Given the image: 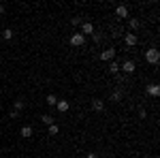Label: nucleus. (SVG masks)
<instances>
[{"label": "nucleus", "instance_id": "obj_21", "mask_svg": "<svg viewBox=\"0 0 160 158\" xmlns=\"http://www.w3.org/2000/svg\"><path fill=\"white\" fill-rule=\"evenodd\" d=\"M4 11H7V9H4V4H0V15H2Z\"/></svg>", "mask_w": 160, "mask_h": 158}, {"label": "nucleus", "instance_id": "obj_6", "mask_svg": "<svg viewBox=\"0 0 160 158\" xmlns=\"http://www.w3.org/2000/svg\"><path fill=\"white\" fill-rule=\"evenodd\" d=\"M113 56H115V49H105V51L100 54L102 60H113Z\"/></svg>", "mask_w": 160, "mask_h": 158}, {"label": "nucleus", "instance_id": "obj_10", "mask_svg": "<svg viewBox=\"0 0 160 158\" xmlns=\"http://www.w3.org/2000/svg\"><path fill=\"white\" fill-rule=\"evenodd\" d=\"M92 109H94V111H102V109H105V103H102V100H98V98H96V100H94V103H92Z\"/></svg>", "mask_w": 160, "mask_h": 158}, {"label": "nucleus", "instance_id": "obj_19", "mask_svg": "<svg viewBox=\"0 0 160 158\" xmlns=\"http://www.w3.org/2000/svg\"><path fill=\"white\" fill-rule=\"evenodd\" d=\"M43 122H45L47 126H51V124H53V118H51V115H43Z\"/></svg>", "mask_w": 160, "mask_h": 158}, {"label": "nucleus", "instance_id": "obj_18", "mask_svg": "<svg viewBox=\"0 0 160 158\" xmlns=\"http://www.w3.org/2000/svg\"><path fill=\"white\" fill-rule=\"evenodd\" d=\"M139 26H141V22H139V19H135V17H132V19H130V28H132V30H137V28H139Z\"/></svg>", "mask_w": 160, "mask_h": 158}, {"label": "nucleus", "instance_id": "obj_22", "mask_svg": "<svg viewBox=\"0 0 160 158\" xmlns=\"http://www.w3.org/2000/svg\"><path fill=\"white\" fill-rule=\"evenodd\" d=\"M88 158H100V156H96V154H88Z\"/></svg>", "mask_w": 160, "mask_h": 158}, {"label": "nucleus", "instance_id": "obj_7", "mask_svg": "<svg viewBox=\"0 0 160 158\" xmlns=\"http://www.w3.org/2000/svg\"><path fill=\"white\" fill-rule=\"evenodd\" d=\"M137 41H139V38H137V34H126V45H128V47L137 45Z\"/></svg>", "mask_w": 160, "mask_h": 158}, {"label": "nucleus", "instance_id": "obj_1", "mask_svg": "<svg viewBox=\"0 0 160 158\" xmlns=\"http://www.w3.org/2000/svg\"><path fill=\"white\" fill-rule=\"evenodd\" d=\"M145 60H148L149 64H158V62H160V51L156 47L148 49V51H145Z\"/></svg>", "mask_w": 160, "mask_h": 158}, {"label": "nucleus", "instance_id": "obj_3", "mask_svg": "<svg viewBox=\"0 0 160 158\" xmlns=\"http://www.w3.org/2000/svg\"><path fill=\"white\" fill-rule=\"evenodd\" d=\"M120 69H122L124 73H128V75H130V73H135L137 64H135V62H132V60H126V62H124V64H122V66H120Z\"/></svg>", "mask_w": 160, "mask_h": 158}, {"label": "nucleus", "instance_id": "obj_12", "mask_svg": "<svg viewBox=\"0 0 160 158\" xmlns=\"http://www.w3.org/2000/svg\"><path fill=\"white\" fill-rule=\"evenodd\" d=\"M24 107H26V100H24V98H17V100H15V111L24 109Z\"/></svg>", "mask_w": 160, "mask_h": 158}, {"label": "nucleus", "instance_id": "obj_20", "mask_svg": "<svg viewBox=\"0 0 160 158\" xmlns=\"http://www.w3.org/2000/svg\"><path fill=\"white\" fill-rule=\"evenodd\" d=\"M81 24V17H73V26H79Z\"/></svg>", "mask_w": 160, "mask_h": 158}, {"label": "nucleus", "instance_id": "obj_13", "mask_svg": "<svg viewBox=\"0 0 160 158\" xmlns=\"http://www.w3.org/2000/svg\"><path fill=\"white\" fill-rule=\"evenodd\" d=\"M109 71H111V73H113V75H115V73H118V71H120V64H118V62L113 60V62H111V64H109Z\"/></svg>", "mask_w": 160, "mask_h": 158}, {"label": "nucleus", "instance_id": "obj_15", "mask_svg": "<svg viewBox=\"0 0 160 158\" xmlns=\"http://www.w3.org/2000/svg\"><path fill=\"white\" fill-rule=\"evenodd\" d=\"M22 137H32V128L30 126H24L22 128Z\"/></svg>", "mask_w": 160, "mask_h": 158}, {"label": "nucleus", "instance_id": "obj_16", "mask_svg": "<svg viewBox=\"0 0 160 158\" xmlns=\"http://www.w3.org/2000/svg\"><path fill=\"white\" fill-rule=\"evenodd\" d=\"M60 133V126H58V124H51L49 126V135H58Z\"/></svg>", "mask_w": 160, "mask_h": 158}, {"label": "nucleus", "instance_id": "obj_9", "mask_svg": "<svg viewBox=\"0 0 160 158\" xmlns=\"http://www.w3.org/2000/svg\"><path fill=\"white\" fill-rule=\"evenodd\" d=\"M148 94H152V96H158V94H160V88H158L156 84H152V85L148 88Z\"/></svg>", "mask_w": 160, "mask_h": 158}, {"label": "nucleus", "instance_id": "obj_8", "mask_svg": "<svg viewBox=\"0 0 160 158\" xmlns=\"http://www.w3.org/2000/svg\"><path fill=\"white\" fill-rule=\"evenodd\" d=\"M56 107H58V111H68L71 105H68V100H58V103H56Z\"/></svg>", "mask_w": 160, "mask_h": 158}, {"label": "nucleus", "instance_id": "obj_2", "mask_svg": "<svg viewBox=\"0 0 160 158\" xmlns=\"http://www.w3.org/2000/svg\"><path fill=\"white\" fill-rule=\"evenodd\" d=\"M83 43H86V37H83L81 32H77V34L71 37V45H75V47H81Z\"/></svg>", "mask_w": 160, "mask_h": 158}, {"label": "nucleus", "instance_id": "obj_14", "mask_svg": "<svg viewBox=\"0 0 160 158\" xmlns=\"http://www.w3.org/2000/svg\"><path fill=\"white\" fill-rule=\"evenodd\" d=\"M2 38H7V41H11V38H13V30H11V28H7V30L2 32Z\"/></svg>", "mask_w": 160, "mask_h": 158}, {"label": "nucleus", "instance_id": "obj_5", "mask_svg": "<svg viewBox=\"0 0 160 158\" xmlns=\"http://www.w3.org/2000/svg\"><path fill=\"white\" fill-rule=\"evenodd\" d=\"M81 34L86 37V34H94V26L90 24V22H86V24L81 26Z\"/></svg>", "mask_w": 160, "mask_h": 158}, {"label": "nucleus", "instance_id": "obj_17", "mask_svg": "<svg viewBox=\"0 0 160 158\" xmlns=\"http://www.w3.org/2000/svg\"><path fill=\"white\" fill-rule=\"evenodd\" d=\"M56 103H58V98L53 96V94H49V96H47V105H51V107H53Z\"/></svg>", "mask_w": 160, "mask_h": 158}, {"label": "nucleus", "instance_id": "obj_4", "mask_svg": "<svg viewBox=\"0 0 160 158\" xmlns=\"http://www.w3.org/2000/svg\"><path fill=\"white\" fill-rule=\"evenodd\" d=\"M115 15H118L120 19H124V17H128V7H126V4H120V7L115 9Z\"/></svg>", "mask_w": 160, "mask_h": 158}, {"label": "nucleus", "instance_id": "obj_11", "mask_svg": "<svg viewBox=\"0 0 160 158\" xmlns=\"http://www.w3.org/2000/svg\"><path fill=\"white\" fill-rule=\"evenodd\" d=\"M111 100H113V103H120V100H122V90L111 92Z\"/></svg>", "mask_w": 160, "mask_h": 158}]
</instances>
